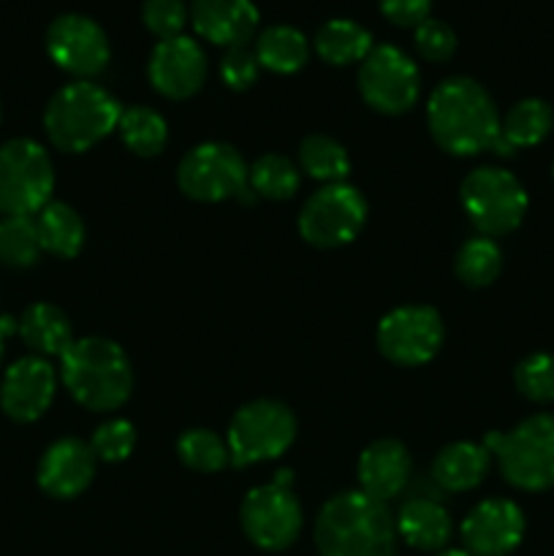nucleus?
Instances as JSON below:
<instances>
[{"mask_svg": "<svg viewBox=\"0 0 554 556\" xmlns=\"http://www.w3.org/2000/svg\"><path fill=\"white\" fill-rule=\"evenodd\" d=\"M552 174H554V168H552Z\"/></svg>", "mask_w": 554, "mask_h": 556, "instance_id": "nucleus-42", "label": "nucleus"}, {"mask_svg": "<svg viewBox=\"0 0 554 556\" xmlns=\"http://www.w3.org/2000/svg\"><path fill=\"white\" fill-rule=\"evenodd\" d=\"M248 185L253 193L264 195L269 201H288L299 190V168L286 155H261L250 166Z\"/></svg>", "mask_w": 554, "mask_h": 556, "instance_id": "nucleus-31", "label": "nucleus"}, {"mask_svg": "<svg viewBox=\"0 0 554 556\" xmlns=\"http://www.w3.org/2000/svg\"><path fill=\"white\" fill-rule=\"evenodd\" d=\"M14 331H16V320H11V318H0V362H3L5 337L14 334Z\"/></svg>", "mask_w": 554, "mask_h": 556, "instance_id": "nucleus-40", "label": "nucleus"}, {"mask_svg": "<svg viewBox=\"0 0 554 556\" xmlns=\"http://www.w3.org/2000/svg\"><path fill=\"white\" fill-rule=\"evenodd\" d=\"M445 326L438 309L424 304L396 307L378 324V351L396 367H421L443 348Z\"/></svg>", "mask_w": 554, "mask_h": 556, "instance_id": "nucleus-13", "label": "nucleus"}, {"mask_svg": "<svg viewBox=\"0 0 554 556\" xmlns=\"http://www.w3.org/2000/svg\"><path fill=\"white\" fill-rule=\"evenodd\" d=\"M119 139L134 155L155 157L161 155L168 141V125L155 109L150 106H128L119 114Z\"/></svg>", "mask_w": 554, "mask_h": 556, "instance_id": "nucleus-29", "label": "nucleus"}, {"mask_svg": "<svg viewBox=\"0 0 554 556\" xmlns=\"http://www.w3.org/2000/svg\"><path fill=\"white\" fill-rule=\"evenodd\" d=\"M60 378L68 394L92 413L117 410L134 391V369L117 342L81 337L60 356Z\"/></svg>", "mask_w": 554, "mask_h": 556, "instance_id": "nucleus-3", "label": "nucleus"}, {"mask_svg": "<svg viewBox=\"0 0 554 556\" xmlns=\"http://www.w3.org/2000/svg\"><path fill=\"white\" fill-rule=\"evenodd\" d=\"M489 454L498 456L500 472L521 492H546L554 486V413H538L511 432L483 438Z\"/></svg>", "mask_w": 554, "mask_h": 556, "instance_id": "nucleus-5", "label": "nucleus"}, {"mask_svg": "<svg viewBox=\"0 0 554 556\" xmlns=\"http://www.w3.org/2000/svg\"><path fill=\"white\" fill-rule=\"evenodd\" d=\"M297 440V418L282 402L255 400L234 416L228 427V454L234 467L272 462Z\"/></svg>", "mask_w": 554, "mask_h": 556, "instance_id": "nucleus-8", "label": "nucleus"}, {"mask_svg": "<svg viewBox=\"0 0 554 556\" xmlns=\"http://www.w3.org/2000/svg\"><path fill=\"white\" fill-rule=\"evenodd\" d=\"M43 253L36 217H3L0 220V264L27 269Z\"/></svg>", "mask_w": 554, "mask_h": 556, "instance_id": "nucleus-32", "label": "nucleus"}, {"mask_svg": "<svg viewBox=\"0 0 554 556\" xmlns=\"http://www.w3.org/2000/svg\"><path fill=\"white\" fill-rule=\"evenodd\" d=\"M367 223V201L353 185H326L310 195L299 215L304 242L320 250H335L353 242Z\"/></svg>", "mask_w": 554, "mask_h": 556, "instance_id": "nucleus-11", "label": "nucleus"}, {"mask_svg": "<svg viewBox=\"0 0 554 556\" xmlns=\"http://www.w3.org/2000/svg\"><path fill=\"white\" fill-rule=\"evenodd\" d=\"M16 331L36 356H63L74 345L68 315L49 302H36L22 313Z\"/></svg>", "mask_w": 554, "mask_h": 556, "instance_id": "nucleus-23", "label": "nucleus"}, {"mask_svg": "<svg viewBox=\"0 0 554 556\" xmlns=\"http://www.w3.org/2000/svg\"><path fill=\"white\" fill-rule=\"evenodd\" d=\"M188 20L190 11L182 0H144L141 5V22L158 41L182 36Z\"/></svg>", "mask_w": 554, "mask_h": 556, "instance_id": "nucleus-35", "label": "nucleus"}, {"mask_svg": "<svg viewBox=\"0 0 554 556\" xmlns=\"http://www.w3.org/2000/svg\"><path fill=\"white\" fill-rule=\"evenodd\" d=\"M190 25L204 41L237 49L255 36L259 9L253 0H193Z\"/></svg>", "mask_w": 554, "mask_h": 556, "instance_id": "nucleus-19", "label": "nucleus"}, {"mask_svg": "<svg viewBox=\"0 0 554 556\" xmlns=\"http://www.w3.org/2000/svg\"><path fill=\"white\" fill-rule=\"evenodd\" d=\"M58 391V372L41 356H25L11 364L0 383V407L16 424L38 421Z\"/></svg>", "mask_w": 554, "mask_h": 556, "instance_id": "nucleus-15", "label": "nucleus"}, {"mask_svg": "<svg viewBox=\"0 0 554 556\" xmlns=\"http://www.w3.org/2000/svg\"><path fill=\"white\" fill-rule=\"evenodd\" d=\"M438 556H470L465 552V548H445L443 554H438Z\"/></svg>", "mask_w": 554, "mask_h": 556, "instance_id": "nucleus-41", "label": "nucleus"}, {"mask_svg": "<svg viewBox=\"0 0 554 556\" xmlns=\"http://www.w3.org/2000/svg\"><path fill=\"white\" fill-rule=\"evenodd\" d=\"M411 454L400 440H375L358 456V492L386 503V500L402 494V489L411 481Z\"/></svg>", "mask_w": 554, "mask_h": 556, "instance_id": "nucleus-20", "label": "nucleus"}, {"mask_svg": "<svg viewBox=\"0 0 554 556\" xmlns=\"http://www.w3.org/2000/svg\"><path fill=\"white\" fill-rule=\"evenodd\" d=\"M489 467H492V454L487 445L462 440V443L445 445L435 456L432 481L443 492H470L489 476Z\"/></svg>", "mask_w": 554, "mask_h": 556, "instance_id": "nucleus-22", "label": "nucleus"}, {"mask_svg": "<svg viewBox=\"0 0 554 556\" xmlns=\"http://www.w3.org/2000/svg\"><path fill=\"white\" fill-rule=\"evenodd\" d=\"M554 128V112L541 98H525L508 109L505 119L500 123V139L492 150L498 155H511L519 147L541 144Z\"/></svg>", "mask_w": 554, "mask_h": 556, "instance_id": "nucleus-24", "label": "nucleus"}, {"mask_svg": "<svg viewBox=\"0 0 554 556\" xmlns=\"http://www.w3.org/2000/svg\"><path fill=\"white\" fill-rule=\"evenodd\" d=\"M47 52L60 71L79 79L98 76L112 58L103 27L81 14H63L49 25Z\"/></svg>", "mask_w": 554, "mask_h": 556, "instance_id": "nucleus-14", "label": "nucleus"}, {"mask_svg": "<svg viewBox=\"0 0 554 556\" xmlns=\"http://www.w3.org/2000/svg\"><path fill=\"white\" fill-rule=\"evenodd\" d=\"M310 58V43L304 33L291 25H272L255 38V60L272 74H297Z\"/></svg>", "mask_w": 554, "mask_h": 556, "instance_id": "nucleus-26", "label": "nucleus"}, {"mask_svg": "<svg viewBox=\"0 0 554 556\" xmlns=\"http://www.w3.org/2000/svg\"><path fill=\"white\" fill-rule=\"evenodd\" d=\"M96 454L79 438H63L43 451L38 462V486L54 500H74L96 478Z\"/></svg>", "mask_w": 554, "mask_h": 556, "instance_id": "nucleus-18", "label": "nucleus"}, {"mask_svg": "<svg viewBox=\"0 0 554 556\" xmlns=\"http://www.w3.org/2000/svg\"><path fill=\"white\" fill-rule=\"evenodd\" d=\"M117 98L92 81L79 79L60 87L43 109V130L63 152H87L106 139L119 123Z\"/></svg>", "mask_w": 554, "mask_h": 556, "instance_id": "nucleus-4", "label": "nucleus"}, {"mask_svg": "<svg viewBox=\"0 0 554 556\" xmlns=\"http://www.w3.org/2000/svg\"><path fill=\"white\" fill-rule=\"evenodd\" d=\"M315 52L329 65L362 63L373 52V36L353 20H331L315 33Z\"/></svg>", "mask_w": 554, "mask_h": 556, "instance_id": "nucleus-27", "label": "nucleus"}, {"mask_svg": "<svg viewBox=\"0 0 554 556\" xmlns=\"http://www.w3.org/2000/svg\"><path fill=\"white\" fill-rule=\"evenodd\" d=\"M177 454L182 465L196 472H221L223 467L231 465L228 443L210 429H188L177 440Z\"/></svg>", "mask_w": 554, "mask_h": 556, "instance_id": "nucleus-33", "label": "nucleus"}, {"mask_svg": "<svg viewBox=\"0 0 554 556\" xmlns=\"http://www.w3.org/2000/svg\"><path fill=\"white\" fill-rule=\"evenodd\" d=\"M459 201L483 237H503L519 228L527 215V193L505 168L481 166L462 179Z\"/></svg>", "mask_w": 554, "mask_h": 556, "instance_id": "nucleus-7", "label": "nucleus"}, {"mask_svg": "<svg viewBox=\"0 0 554 556\" xmlns=\"http://www.w3.org/2000/svg\"><path fill=\"white\" fill-rule=\"evenodd\" d=\"M259 71L261 65L255 60V52H250L248 47L226 49L221 60V79L231 90H250L259 81Z\"/></svg>", "mask_w": 554, "mask_h": 556, "instance_id": "nucleus-38", "label": "nucleus"}, {"mask_svg": "<svg viewBox=\"0 0 554 556\" xmlns=\"http://www.w3.org/2000/svg\"><path fill=\"white\" fill-rule=\"evenodd\" d=\"M380 14L400 27H418L424 20H429L432 0H378Z\"/></svg>", "mask_w": 554, "mask_h": 556, "instance_id": "nucleus-39", "label": "nucleus"}, {"mask_svg": "<svg viewBox=\"0 0 554 556\" xmlns=\"http://www.w3.org/2000/svg\"><path fill=\"white\" fill-rule=\"evenodd\" d=\"M514 383L521 396L538 405L554 402V356L552 353H532L519 362L514 372Z\"/></svg>", "mask_w": 554, "mask_h": 556, "instance_id": "nucleus-34", "label": "nucleus"}, {"mask_svg": "<svg viewBox=\"0 0 554 556\" xmlns=\"http://www.w3.org/2000/svg\"><path fill=\"white\" fill-rule=\"evenodd\" d=\"M358 92L375 112L396 117L416 106L421 96V74L402 49L383 43L373 47L358 65Z\"/></svg>", "mask_w": 554, "mask_h": 556, "instance_id": "nucleus-12", "label": "nucleus"}, {"mask_svg": "<svg viewBox=\"0 0 554 556\" xmlns=\"http://www.w3.org/2000/svg\"><path fill=\"white\" fill-rule=\"evenodd\" d=\"M299 166L318 182L337 185L345 182V177L351 174V157H348L345 147L331 136L310 134L299 144Z\"/></svg>", "mask_w": 554, "mask_h": 556, "instance_id": "nucleus-28", "label": "nucleus"}, {"mask_svg": "<svg viewBox=\"0 0 554 556\" xmlns=\"http://www.w3.org/2000/svg\"><path fill=\"white\" fill-rule=\"evenodd\" d=\"M36 226L43 253H52L58 258H74L85 244V223H81L79 212L63 201H49L38 212Z\"/></svg>", "mask_w": 554, "mask_h": 556, "instance_id": "nucleus-25", "label": "nucleus"}, {"mask_svg": "<svg viewBox=\"0 0 554 556\" xmlns=\"http://www.w3.org/2000/svg\"><path fill=\"white\" fill-rule=\"evenodd\" d=\"M500 269H503V253H500L498 244L487 237L467 239L454 261L456 277L470 288L492 286V282L498 280Z\"/></svg>", "mask_w": 554, "mask_h": 556, "instance_id": "nucleus-30", "label": "nucleus"}, {"mask_svg": "<svg viewBox=\"0 0 554 556\" xmlns=\"http://www.w3.org/2000/svg\"><path fill=\"white\" fill-rule=\"evenodd\" d=\"M152 87L163 98L172 101H185L196 96L206 81V54L199 47V41L188 36L166 38L158 41L147 63Z\"/></svg>", "mask_w": 554, "mask_h": 556, "instance_id": "nucleus-16", "label": "nucleus"}, {"mask_svg": "<svg viewBox=\"0 0 554 556\" xmlns=\"http://www.w3.org/2000/svg\"><path fill=\"white\" fill-rule=\"evenodd\" d=\"M242 530L264 552H282L302 530V505L291 492V472L282 470L264 486L250 489L239 508Z\"/></svg>", "mask_w": 554, "mask_h": 556, "instance_id": "nucleus-9", "label": "nucleus"}, {"mask_svg": "<svg viewBox=\"0 0 554 556\" xmlns=\"http://www.w3.org/2000/svg\"><path fill=\"white\" fill-rule=\"evenodd\" d=\"M52 190V157L38 141L11 139L0 147V212L5 217L38 215Z\"/></svg>", "mask_w": 554, "mask_h": 556, "instance_id": "nucleus-6", "label": "nucleus"}, {"mask_svg": "<svg viewBox=\"0 0 554 556\" xmlns=\"http://www.w3.org/2000/svg\"><path fill=\"white\" fill-rule=\"evenodd\" d=\"M525 538V514L511 500H483L462 521L470 556H508Z\"/></svg>", "mask_w": 554, "mask_h": 556, "instance_id": "nucleus-17", "label": "nucleus"}, {"mask_svg": "<svg viewBox=\"0 0 554 556\" xmlns=\"http://www.w3.org/2000/svg\"><path fill=\"white\" fill-rule=\"evenodd\" d=\"M248 163L223 141H204L179 161L177 185L188 199L201 204L239 199L248 190Z\"/></svg>", "mask_w": 554, "mask_h": 556, "instance_id": "nucleus-10", "label": "nucleus"}, {"mask_svg": "<svg viewBox=\"0 0 554 556\" xmlns=\"http://www.w3.org/2000/svg\"><path fill=\"white\" fill-rule=\"evenodd\" d=\"M90 448L96 459L101 462H125L136 448V429L130 421L114 418L101 424L90 440Z\"/></svg>", "mask_w": 554, "mask_h": 556, "instance_id": "nucleus-36", "label": "nucleus"}, {"mask_svg": "<svg viewBox=\"0 0 554 556\" xmlns=\"http://www.w3.org/2000/svg\"><path fill=\"white\" fill-rule=\"evenodd\" d=\"M396 535L418 552H438L451 541V516L438 500L413 497L396 514Z\"/></svg>", "mask_w": 554, "mask_h": 556, "instance_id": "nucleus-21", "label": "nucleus"}, {"mask_svg": "<svg viewBox=\"0 0 554 556\" xmlns=\"http://www.w3.org/2000/svg\"><path fill=\"white\" fill-rule=\"evenodd\" d=\"M429 134L440 150L470 157L492 150L500 139V114L487 87L467 76L440 81L427 103Z\"/></svg>", "mask_w": 554, "mask_h": 556, "instance_id": "nucleus-1", "label": "nucleus"}, {"mask_svg": "<svg viewBox=\"0 0 554 556\" xmlns=\"http://www.w3.org/2000/svg\"><path fill=\"white\" fill-rule=\"evenodd\" d=\"M413 38H416L418 54L429 60V63H445L456 52V33L451 30V25L432 20V16L416 27V36Z\"/></svg>", "mask_w": 554, "mask_h": 556, "instance_id": "nucleus-37", "label": "nucleus"}, {"mask_svg": "<svg viewBox=\"0 0 554 556\" xmlns=\"http://www.w3.org/2000/svg\"><path fill=\"white\" fill-rule=\"evenodd\" d=\"M396 521L386 503L364 492L331 497L315 521L320 556H394Z\"/></svg>", "mask_w": 554, "mask_h": 556, "instance_id": "nucleus-2", "label": "nucleus"}]
</instances>
